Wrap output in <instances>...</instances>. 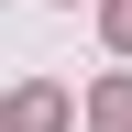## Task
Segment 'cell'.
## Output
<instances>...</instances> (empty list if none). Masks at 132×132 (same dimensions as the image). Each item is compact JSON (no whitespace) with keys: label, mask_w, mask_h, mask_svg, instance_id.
<instances>
[{"label":"cell","mask_w":132,"mask_h":132,"mask_svg":"<svg viewBox=\"0 0 132 132\" xmlns=\"http://www.w3.org/2000/svg\"><path fill=\"white\" fill-rule=\"evenodd\" d=\"M11 132H66V99L55 88H22V99H11Z\"/></svg>","instance_id":"1"},{"label":"cell","mask_w":132,"mask_h":132,"mask_svg":"<svg viewBox=\"0 0 132 132\" xmlns=\"http://www.w3.org/2000/svg\"><path fill=\"white\" fill-rule=\"evenodd\" d=\"M99 132H132V77H110V88H99Z\"/></svg>","instance_id":"2"},{"label":"cell","mask_w":132,"mask_h":132,"mask_svg":"<svg viewBox=\"0 0 132 132\" xmlns=\"http://www.w3.org/2000/svg\"><path fill=\"white\" fill-rule=\"evenodd\" d=\"M110 44H121V55H132V0H110Z\"/></svg>","instance_id":"3"}]
</instances>
